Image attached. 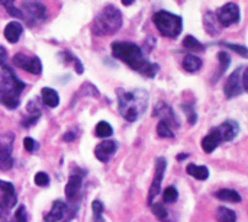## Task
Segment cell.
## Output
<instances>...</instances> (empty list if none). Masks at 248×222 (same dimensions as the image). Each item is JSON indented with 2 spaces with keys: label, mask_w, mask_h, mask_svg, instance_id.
I'll return each instance as SVG.
<instances>
[{
  "label": "cell",
  "mask_w": 248,
  "mask_h": 222,
  "mask_svg": "<svg viewBox=\"0 0 248 222\" xmlns=\"http://www.w3.org/2000/svg\"><path fill=\"white\" fill-rule=\"evenodd\" d=\"M183 47L186 48V49H189L190 52H202L203 49H205V45L203 44H201L195 36H192V35H187L185 39H183Z\"/></svg>",
  "instance_id": "cell-25"
},
{
  "label": "cell",
  "mask_w": 248,
  "mask_h": 222,
  "mask_svg": "<svg viewBox=\"0 0 248 222\" xmlns=\"http://www.w3.org/2000/svg\"><path fill=\"white\" fill-rule=\"evenodd\" d=\"M203 23H205V29L208 31V33H211V35H217V33L219 32V29H218V20H217L215 13L208 12V13L205 15V20H203Z\"/></svg>",
  "instance_id": "cell-24"
},
{
  "label": "cell",
  "mask_w": 248,
  "mask_h": 222,
  "mask_svg": "<svg viewBox=\"0 0 248 222\" xmlns=\"http://www.w3.org/2000/svg\"><path fill=\"white\" fill-rule=\"evenodd\" d=\"M15 0H0V4L4 6V7H9V6H13Z\"/></svg>",
  "instance_id": "cell-43"
},
{
  "label": "cell",
  "mask_w": 248,
  "mask_h": 222,
  "mask_svg": "<svg viewBox=\"0 0 248 222\" xmlns=\"http://www.w3.org/2000/svg\"><path fill=\"white\" fill-rule=\"evenodd\" d=\"M122 26V13L121 10L109 4L106 6L93 20L92 23V31L97 36H105V35H112L116 33Z\"/></svg>",
  "instance_id": "cell-4"
},
{
  "label": "cell",
  "mask_w": 248,
  "mask_h": 222,
  "mask_svg": "<svg viewBox=\"0 0 248 222\" xmlns=\"http://www.w3.org/2000/svg\"><path fill=\"white\" fill-rule=\"evenodd\" d=\"M7 9V13L10 15V16H13V17H17V19H22L23 16H22V10L20 9H16L15 6H9V7H6Z\"/></svg>",
  "instance_id": "cell-39"
},
{
  "label": "cell",
  "mask_w": 248,
  "mask_h": 222,
  "mask_svg": "<svg viewBox=\"0 0 248 222\" xmlns=\"http://www.w3.org/2000/svg\"><path fill=\"white\" fill-rule=\"evenodd\" d=\"M22 19H26V23L32 26L35 22L45 19L46 6L39 0H22Z\"/></svg>",
  "instance_id": "cell-7"
},
{
  "label": "cell",
  "mask_w": 248,
  "mask_h": 222,
  "mask_svg": "<svg viewBox=\"0 0 248 222\" xmlns=\"http://www.w3.org/2000/svg\"><path fill=\"white\" fill-rule=\"evenodd\" d=\"M202 60L198 57V55H193V54H187L185 58H183V63H182V65H183V68L186 70V71H189V73H196V71H199L201 68H202Z\"/></svg>",
  "instance_id": "cell-21"
},
{
  "label": "cell",
  "mask_w": 248,
  "mask_h": 222,
  "mask_svg": "<svg viewBox=\"0 0 248 222\" xmlns=\"http://www.w3.org/2000/svg\"><path fill=\"white\" fill-rule=\"evenodd\" d=\"M60 57L64 60V61H70V63H73L74 64V68H76V71L78 73V74H83V71H84V68H83V64H81V61L76 57V55H73V54H70L68 51H64V52H60Z\"/></svg>",
  "instance_id": "cell-27"
},
{
  "label": "cell",
  "mask_w": 248,
  "mask_h": 222,
  "mask_svg": "<svg viewBox=\"0 0 248 222\" xmlns=\"http://www.w3.org/2000/svg\"><path fill=\"white\" fill-rule=\"evenodd\" d=\"M182 109L185 111V113H186V116H187V121H189V124L190 125H193V124H196V121H198V115H196V112H195V108H193V105H182Z\"/></svg>",
  "instance_id": "cell-33"
},
{
  "label": "cell",
  "mask_w": 248,
  "mask_h": 222,
  "mask_svg": "<svg viewBox=\"0 0 248 222\" xmlns=\"http://www.w3.org/2000/svg\"><path fill=\"white\" fill-rule=\"evenodd\" d=\"M167 169V161L160 157L155 160V173H154V179H153V183L150 186V192H148V205L153 204L154 198L160 193V188H161V182H163V177H164V172Z\"/></svg>",
  "instance_id": "cell-11"
},
{
  "label": "cell",
  "mask_w": 248,
  "mask_h": 222,
  "mask_svg": "<svg viewBox=\"0 0 248 222\" xmlns=\"http://www.w3.org/2000/svg\"><path fill=\"white\" fill-rule=\"evenodd\" d=\"M153 22L157 26L158 32L167 38H177L183 29V19L166 10L155 12L153 16Z\"/></svg>",
  "instance_id": "cell-5"
},
{
  "label": "cell",
  "mask_w": 248,
  "mask_h": 222,
  "mask_svg": "<svg viewBox=\"0 0 248 222\" xmlns=\"http://www.w3.org/2000/svg\"><path fill=\"white\" fill-rule=\"evenodd\" d=\"M118 150V144L112 140H105L100 144H97V147L94 148V156L97 157V160H100L102 163L109 161V159L116 153Z\"/></svg>",
  "instance_id": "cell-14"
},
{
  "label": "cell",
  "mask_w": 248,
  "mask_h": 222,
  "mask_svg": "<svg viewBox=\"0 0 248 222\" xmlns=\"http://www.w3.org/2000/svg\"><path fill=\"white\" fill-rule=\"evenodd\" d=\"M36 145H38V144H36L31 137L23 138V147H25V150H26V151H29V153H31V151H33V150L36 148Z\"/></svg>",
  "instance_id": "cell-38"
},
{
  "label": "cell",
  "mask_w": 248,
  "mask_h": 222,
  "mask_svg": "<svg viewBox=\"0 0 248 222\" xmlns=\"http://www.w3.org/2000/svg\"><path fill=\"white\" fill-rule=\"evenodd\" d=\"M153 116L160 118V121L166 122L170 128H179L180 127V121H179L177 115L174 113L173 108L170 105H167L166 102H158L155 105Z\"/></svg>",
  "instance_id": "cell-12"
},
{
  "label": "cell",
  "mask_w": 248,
  "mask_h": 222,
  "mask_svg": "<svg viewBox=\"0 0 248 222\" xmlns=\"http://www.w3.org/2000/svg\"><path fill=\"white\" fill-rule=\"evenodd\" d=\"M65 211H67V205L62 202V201H55L49 209V212L45 215L44 221L45 222H60L64 215H65Z\"/></svg>",
  "instance_id": "cell-16"
},
{
  "label": "cell",
  "mask_w": 248,
  "mask_h": 222,
  "mask_svg": "<svg viewBox=\"0 0 248 222\" xmlns=\"http://www.w3.org/2000/svg\"><path fill=\"white\" fill-rule=\"evenodd\" d=\"M25 86L26 84L15 74L13 70L4 65L0 71V105L9 109L17 108Z\"/></svg>",
  "instance_id": "cell-3"
},
{
  "label": "cell",
  "mask_w": 248,
  "mask_h": 222,
  "mask_svg": "<svg viewBox=\"0 0 248 222\" xmlns=\"http://www.w3.org/2000/svg\"><path fill=\"white\" fill-rule=\"evenodd\" d=\"M217 221L218 222H237V215L234 211L225 208V206H221L218 208L217 211Z\"/></svg>",
  "instance_id": "cell-26"
},
{
  "label": "cell",
  "mask_w": 248,
  "mask_h": 222,
  "mask_svg": "<svg viewBox=\"0 0 248 222\" xmlns=\"http://www.w3.org/2000/svg\"><path fill=\"white\" fill-rule=\"evenodd\" d=\"M157 134H158V137H161V138H174L173 129H171L166 122H163V121H160L158 125H157Z\"/></svg>",
  "instance_id": "cell-30"
},
{
  "label": "cell",
  "mask_w": 248,
  "mask_h": 222,
  "mask_svg": "<svg viewBox=\"0 0 248 222\" xmlns=\"http://www.w3.org/2000/svg\"><path fill=\"white\" fill-rule=\"evenodd\" d=\"M12 147H13L12 134L0 135V170H3V172L10 170L13 167Z\"/></svg>",
  "instance_id": "cell-10"
},
{
  "label": "cell",
  "mask_w": 248,
  "mask_h": 222,
  "mask_svg": "<svg viewBox=\"0 0 248 222\" xmlns=\"http://www.w3.org/2000/svg\"><path fill=\"white\" fill-rule=\"evenodd\" d=\"M151 211H153V214H154L160 221L167 222L169 212H167L166 206H163L161 204H151Z\"/></svg>",
  "instance_id": "cell-29"
},
{
  "label": "cell",
  "mask_w": 248,
  "mask_h": 222,
  "mask_svg": "<svg viewBox=\"0 0 248 222\" xmlns=\"http://www.w3.org/2000/svg\"><path fill=\"white\" fill-rule=\"evenodd\" d=\"M218 60H219V64H221V70H219L218 77H221V76L227 71V68L230 67V64H231V57H230L225 51H221V52H218Z\"/></svg>",
  "instance_id": "cell-32"
},
{
  "label": "cell",
  "mask_w": 248,
  "mask_h": 222,
  "mask_svg": "<svg viewBox=\"0 0 248 222\" xmlns=\"http://www.w3.org/2000/svg\"><path fill=\"white\" fill-rule=\"evenodd\" d=\"M7 215H9V209L0 204V222H7Z\"/></svg>",
  "instance_id": "cell-40"
},
{
  "label": "cell",
  "mask_w": 248,
  "mask_h": 222,
  "mask_svg": "<svg viewBox=\"0 0 248 222\" xmlns=\"http://www.w3.org/2000/svg\"><path fill=\"white\" fill-rule=\"evenodd\" d=\"M112 54L115 58L124 61L126 65H129L132 70L138 71L140 74L145 77H154L158 73V65L154 63H150L144 54L142 49L132 42H113L112 44Z\"/></svg>",
  "instance_id": "cell-1"
},
{
  "label": "cell",
  "mask_w": 248,
  "mask_h": 222,
  "mask_svg": "<svg viewBox=\"0 0 248 222\" xmlns=\"http://www.w3.org/2000/svg\"><path fill=\"white\" fill-rule=\"evenodd\" d=\"M116 96L119 113L128 122H135L148 108V93L142 89H135L131 92L118 89Z\"/></svg>",
  "instance_id": "cell-2"
},
{
  "label": "cell",
  "mask_w": 248,
  "mask_h": 222,
  "mask_svg": "<svg viewBox=\"0 0 248 222\" xmlns=\"http://www.w3.org/2000/svg\"><path fill=\"white\" fill-rule=\"evenodd\" d=\"M22 32H23V26L16 22V20H12L6 25L3 33H4V38L10 42V44H16L19 41V38L22 36Z\"/></svg>",
  "instance_id": "cell-17"
},
{
  "label": "cell",
  "mask_w": 248,
  "mask_h": 222,
  "mask_svg": "<svg viewBox=\"0 0 248 222\" xmlns=\"http://www.w3.org/2000/svg\"><path fill=\"white\" fill-rule=\"evenodd\" d=\"M13 218H15L13 222H28V215H26V212H25V206L20 205V206L16 209V214H15Z\"/></svg>",
  "instance_id": "cell-37"
},
{
  "label": "cell",
  "mask_w": 248,
  "mask_h": 222,
  "mask_svg": "<svg viewBox=\"0 0 248 222\" xmlns=\"http://www.w3.org/2000/svg\"><path fill=\"white\" fill-rule=\"evenodd\" d=\"M33 180H35V185H38V186H41V188H45V186H48V183H49V176H48L46 173H44V172H39V173L35 174Z\"/></svg>",
  "instance_id": "cell-35"
},
{
  "label": "cell",
  "mask_w": 248,
  "mask_h": 222,
  "mask_svg": "<svg viewBox=\"0 0 248 222\" xmlns=\"http://www.w3.org/2000/svg\"><path fill=\"white\" fill-rule=\"evenodd\" d=\"M217 16V20L219 25L222 26H231L234 23H238L240 19H241V13H240V6L237 3H227L224 4L218 13L215 15Z\"/></svg>",
  "instance_id": "cell-8"
},
{
  "label": "cell",
  "mask_w": 248,
  "mask_h": 222,
  "mask_svg": "<svg viewBox=\"0 0 248 222\" xmlns=\"http://www.w3.org/2000/svg\"><path fill=\"white\" fill-rule=\"evenodd\" d=\"M186 172L189 176L198 179V180H206L209 177V170L206 166H196V164H189L186 167Z\"/></svg>",
  "instance_id": "cell-22"
},
{
  "label": "cell",
  "mask_w": 248,
  "mask_h": 222,
  "mask_svg": "<svg viewBox=\"0 0 248 222\" xmlns=\"http://www.w3.org/2000/svg\"><path fill=\"white\" fill-rule=\"evenodd\" d=\"M93 214H94V221L102 222V212H103V205L100 201H93Z\"/></svg>",
  "instance_id": "cell-36"
},
{
  "label": "cell",
  "mask_w": 248,
  "mask_h": 222,
  "mask_svg": "<svg viewBox=\"0 0 248 222\" xmlns=\"http://www.w3.org/2000/svg\"><path fill=\"white\" fill-rule=\"evenodd\" d=\"M215 198H218L219 201L224 202H231V204H238L241 202V195L235 190L231 189H221L215 193Z\"/></svg>",
  "instance_id": "cell-23"
},
{
  "label": "cell",
  "mask_w": 248,
  "mask_h": 222,
  "mask_svg": "<svg viewBox=\"0 0 248 222\" xmlns=\"http://www.w3.org/2000/svg\"><path fill=\"white\" fill-rule=\"evenodd\" d=\"M41 97H42V102L48 106V108H57L60 105V96L58 93L51 89V87H44L41 90Z\"/></svg>",
  "instance_id": "cell-20"
},
{
  "label": "cell",
  "mask_w": 248,
  "mask_h": 222,
  "mask_svg": "<svg viewBox=\"0 0 248 222\" xmlns=\"http://www.w3.org/2000/svg\"><path fill=\"white\" fill-rule=\"evenodd\" d=\"M247 67L241 65L228 77V80L224 86V93L228 99L237 97V96L243 95L244 92H247Z\"/></svg>",
  "instance_id": "cell-6"
},
{
  "label": "cell",
  "mask_w": 248,
  "mask_h": 222,
  "mask_svg": "<svg viewBox=\"0 0 248 222\" xmlns=\"http://www.w3.org/2000/svg\"><path fill=\"white\" fill-rule=\"evenodd\" d=\"M13 65L15 67H19L31 74H41L42 73V63L38 57H28L22 52H17L15 57H13Z\"/></svg>",
  "instance_id": "cell-9"
},
{
  "label": "cell",
  "mask_w": 248,
  "mask_h": 222,
  "mask_svg": "<svg viewBox=\"0 0 248 222\" xmlns=\"http://www.w3.org/2000/svg\"><path fill=\"white\" fill-rule=\"evenodd\" d=\"M96 134L100 137V138H108L113 134V128L110 127V124L105 122V121H100L97 125H96Z\"/></svg>",
  "instance_id": "cell-28"
},
{
  "label": "cell",
  "mask_w": 248,
  "mask_h": 222,
  "mask_svg": "<svg viewBox=\"0 0 248 222\" xmlns=\"http://www.w3.org/2000/svg\"><path fill=\"white\" fill-rule=\"evenodd\" d=\"M16 202H17V196H16L15 186L10 182L0 180V204H3L10 211L12 208L16 206Z\"/></svg>",
  "instance_id": "cell-13"
},
{
  "label": "cell",
  "mask_w": 248,
  "mask_h": 222,
  "mask_svg": "<svg viewBox=\"0 0 248 222\" xmlns=\"http://www.w3.org/2000/svg\"><path fill=\"white\" fill-rule=\"evenodd\" d=\"M217 131H218V134H219V137H221V141H232L237 135H238V132H240V127H238V122H235V121H225V122H222L218 128H215Z\"/></svg>",
  "instance_id": "cell-15"
},
{
  "label": "cell",
  "mask_w": 248,
  "mask_h": 222,
  "mask_svg": "<svg viewBox=\"0 0 248 222\" xmlns=\"http://www.w3.org/2000/svg\"><path fill=\"white\" fill-rule=\"evenodd\" d=\"M62 140H64V141H67V143L74 141V140H76V132H65V134H64V137H62Z\"/></svg>",
  "instance_id": "cell-42"
},
{
  "label": "cell",
  "mask_w": 248,
  "mask_h": 222,
  "mask_svg": "<svg viewBox=\"0 0 248 222\" xmlns=\"http://www.w3.org/2000/svg\"><path fill=\"white\" fill-rule=\"evenodd\" d=\"M219 45L230 48L231 51H234V52L240 54V55H241V57H244V58H247L248 57L247 55L248 51H247V47H246V45H241V44H232V42H221Z\"/></svg>",
  "instance_id": "cell-31"
},
{
  "label": "cell",
  "mask_w": 248,
  "mask_h": 222,
  "mask_svg": "<svg viewBox=\"0 0 248 222\" xmlns=\"http://www.w3.org/2000/svg\"><path fill=\"white\" fill-rule=\"evenodd\" d=\"M187 157H189V154H179V156H177V160L182 161L183 159H187Z\"/></svg>",
  "instance_id": "cell-45"
},
{
  "label": "cell",
  "mask_w": 248,
  "mask_h": 222,
  "mask_svg": "<svg viewBox=\"0 0 248 222\" xmlns=\"http://www.w3.org/2000/svg\"><path fill=\"white\" fill-rule=\"evenodd\" d=\"M132 3H135V0H122V4L124 6H131Z\"/></svg>",
  "instance_id": "cell-44"
},
{
  "label": "cell",
  "mask_w": 248,
  "mask_h": 222,
  "mask_svg": "<svg viewBox=\"0 0 248 222\" xmlns=\"http://www.w3.org/2000/svg\"><path fill=\"white\" fill-rule=\"evenodd\" d=\"M81 176L78 174H71L70 179H68V183L65 186V198L68 201H74L78 193H80V189H81Z\"/></svg>",
  "instance_id": "cell-18"
},
{
  "label": "cell",
  "mask_w": 248,
  "mask_h": 222,
  "mask_svg": "<svg viewBox=\"0 0 248 222\" xmlns=\"http://www.w3.org/2000/svg\"><path fill=\"white\" fill-rule=\"evenodd\" d=\"M221 143H222V141H221V137H219L218 131L214 128V129L202 140V148H203L205 153L211 154L212 151H215V150L218 148V145H219Z\"/></svg>",
  "instance_id": "cell-19"
},
{
  "label": "cell",
  "mask_w": 248,
  "mask_h": 222,
  "mask_svg": "<svg viewBox=\"0 0 248 222\" xmlns=\"http://www.w3.org/2000/svg\"><path fill=\"white\" fill-rule=\"evenodd\" d=\"M6 60H7V49L0 45V65H4Z\"/></svg>",
  "instance_id": "cell-41"
},
{
  "label": "cell",
  "mask_w": 248,
  "mask_h": 222,
  "mask_svg": "<svg viewBox=\"0 0 248 222\" xmlns=\"http://www.w3.org/2000/svg\"><path fill=\"white\" fill-rule=\"evenodd\" d=\"M177 198H179V193H177L176 188L170 186V188H167V189L164 190V195H163L164 202H167V204H173V202H176V201H177Z\"/></svg>",
  "instance_id": "cell-34"
}]
</instances>
